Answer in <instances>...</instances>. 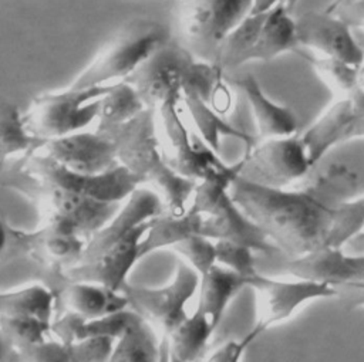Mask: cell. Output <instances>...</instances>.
Wrapping results in <instances>:
<instances>
[{"instance_id":"obj_1","label":"cell","mask_w":364,"mask_h":362,"mask_svg":"<svg viewBox=\"0 0 364 362\" xmlns=\"http://www.w3.org/2000/svg\"><path fill=\"white\" fill-rule=\"evenodd\" d=\"M229 194L287 258L326 247L344 248L364 230V197L328 207L299 189H277L235 177Z\"/></svg>"},{"instance_id":"obj_2","label":"cell","mask_w":364,"mask_h":362,"mask_svg":"<svg viewBox=\"0 0 364 362\" xmlns=\"http://www.w3.org/2000/svg\"><path fill=\"white\" fill-rule=\"evenodd\" d=\"M100 133L112 142L118 163L134 173L142 186L161 196L166 213L179 216L186 212L196 182L178 175L166 165L154 109L146 108L128 122Z\"/></svg>"},{"instance_id":"obj_3","label":"cell","mask_w":364,"mask_h":362,"mask_svg":"<svg viewBox=\"0 0 364 362\" xmlns=\"http://www.w3.org/2000/svg\"><path fill=\"white\" fill-rule=\"evenodd\" d=\"M222 78L219 67L196 58L172 37L124 81L134 87L146 108L155 111L165 101L181 99L183 94H193L210 104Z\"/></svg>"},{"instance_id":"obj_4","label":"cell","mask_w":364,"mask_h":362,"mask_svg":"<svg viewBox=\"0 0 364 362\" xmlns=\"http://www.w3.org/2000/svg\"><path fill=\"white\" fill-rule=\"evenodd\" d=\"M171 38V28L164 21L134 18L100 48L70 87L91 88L121 82Z\"/></svg>"},{"instance_id":"obj_5","label":"cell","mask_w":364,"mask_h":362,"mask_svg":"<svg viewBox=\"0 0 364 362\" xmlns=\"http://www.w3.org/2000/svg\"><path fill=\"white\" fill-rule=\"evenodd\" d=\"M181 99H168L155 109L156 132L166 165L178 175L193 182L222 180L230 183L236 177L233 165H226L199 136L185 125Z\"/></svg>"},{"instance_id":"obj_6","label":"cell","mask_w":364,"mask_h":362,"mask_svg":"<svg viewBox=\"0 0 364 362\" xmlns=\"http://www.w3.org/2000/svg\"><path fill=\"white\" fill-rule=\"evenodd\" d=\"M291 187L328 207L364 197V138H351L330 148Z\"/></svg>"},{"instance_id":"obj_7","label":"cell","mask_w":364,"mask_h":362,"mask_svg":"<svg viewBox=\"0 0 364 362\" xmlns=\"http://www.w3.org/2000/svg\"><path fill=\"white\" fill-rule=\"evenodd\" d=\"M112 85V84H111ZM111 85L50 91L36 97L23 112L27 132L37 141H47L94 126L101 97Z\"/></svg>"},{"instance_id":"obj_8","label":"cell","mask_w":364,"mask_h":362,"mask_svg":"<svg viewBox=\"0 0 364 362\" xmlns=\"http://www.w3.org/2000/svg\"><path fill=\"white\" fill-rule=\"evenodd\" d=\"M179 37L196 58L215 62L225 35L247 17L253 0H173Z\"/></svg>"},{"instance_id":"obj_9","label":"cell","mask_w":364,"mask_h":362,"mask_svg":"<svg viewBox=\"0 0 364 362\" xmlns=\"http://www.w3.org/2000/svg\"><path fill=\"white\" fill-rule=\"evenodd\" d=\"M222 180L198 182L189 209L200 216L199 234L212 241H235L270 256L276 248L262 230L235 203Z\"/></svg>"},{"instance_id":"obj_10","label":"cell","mask_w":364,"mask_h":362,"mask_svg":"<svg viewBox=\"0 0 364 362\" xmlns=\"http://www.w3.org/2000/svg\"><path fill=\"white\" fill-rule=\"evenodd\" d=\"M7 186L33 200L43 221L67 227L84 238L102 227L119 206L38 183L18 172L7 180Z\"/></svg>"},{"instance_id":"obj_11","label":"cell","mask_w":364,"mask_h":362,"mask_svg":"<svg viewBox=\"0 0 364 362\" xmlns=\"http://www.w3.org/2000/svg\"><path fill=\"white\" fill-rule=\"evenodd\" d=\"M20 159H23V162L18 168V173L28 179L104 203L121 204L136 187L142 186L141 180L119 163L104 173L84 175L65 169L36 153Z\"/></svg>"},{"instance_id":"obj_12","label":"cell","mask_w":364,"mask_h":362,"mask_svg":"<svg viewBox=\"0 0 364 362\" xmlns=\"http://www.w3.org/2000/svg\"><path fill=\"white\" fill-rule=\"evenodd\" d=\"M236 176L250 183L289 189L309 170L310 160L299 133L264 138L233 163Z\"/></svg>"},{"instance_id":"obj_13","label":"cell","mask_w":364,"mask_h":362,"mask_svg":"<svg viewBox=\"0 0 364 362\" xmlns=\"http://www.w3.org/2000/svg\"><path fill=\"white\" fill-rule=\"evenodd\" d=\"M199 285L198 273L185 263H179L172 281L161 287H144L127 283L121 292L128 308L145 319L154 329L168 335L186 315V304Z\"/></svg>"},{"instance_id":"obj_14","label":"cell","mask_w":364,"mask_h":362,"mask_svg":"<svg viewBox=\"0 0 364 362\" xmlns=\"http://www.w3.org/2000/svg\"><path fill=\"white\" fill-rule=\"evenodd\" d=\"M256 294V321L246 334L256 341L269 328L291 318L303 305L338 295V288L309 280H277L259 273L249 284Z\"/></svg>"},{"instance_id":"obj_15","label":"cell","mask_w":364,"mask_h":362,"mask_svg":"<svg viewBox=\"0 0 364 362\" xmlns=\"http://www.w3.org/2000/svg\"><path fill=\"white\" fill-rule=\"evenodd\" d=\"M149 221L101 253L60 271L55 274L57 278L60 281H88L121 291L128 283L131 270L141 260L139 244Z\"/></svg>"},{"instance_id":"obj_16","label":"cell","mask_w":364,"mask_h":362,"mask_svg":"<svg viewBox=\"0 0 364 362\" xmlns=\"http://www.w3.org/2000/svg\"><path fill=\"white\" fill-rule=\"evenodd\" d=\"M31 153L84 175L104 173L118 165L112 142L94 129L41 141Z\"/></svg>"},{"instance_id":"obj_17","label":"cell","mask_w":364,"mask_h":362,"mask_svg":"<svg viewBox=\"0 0 364 362\" xmlns=\"http://www.w3.org/2000/svg\"><path fill=\"white\" fill-rule=\"evenodd\" d=\"M299 48H313L321 55L334 57L360 65L364 50L351 34V28L327 10H306L294 17Z\"/></svg>"},{"instance_id":"obj_18","label":"cell","mask_w":364,"mask_h":362,"mask_svg":"<svg viewBox=\"0 0 364 362\" xmlns=\"http://www.w3.org/2000/svg\"><path fill=\"white\" fill-rule=\"evenodd\" d=\"M164 212V202L154 189L148 186L136 187L118 206L111 219L87 238L85 248L78 261L101 253Z\"/></svg>"},{"instance_id":"obj_19","label":"cell","mask_w":364,"mask_h":362,"mask_svg":"<svg viewBox=\"0 0 364 362\" xmlns=\"http://www.w3.org/2000/svg\"><path fill=\"white\" fill-rule=\"evenodd\" d=\"M55 295L54 315L71 312L82 319H95L128 308V301L121 291L88 281H63L53 290Z\"/></svg>"},{"instance_id":"obj_20","label":"cell","mask_w":364,"mask_h":362,"mask_svg":"<svg viewBox=\"0 0 364 362\" xmlns=\"http://www.w3.org/2000/svg\"><path fill=\"white\" fill-rule=\"evenodd\" d=\"M30 237L28 257L41 263L54 274L78 263L87 244V238L82 236L50 221H41L37 229L30 231Z\"/></svg>"},{"instance_id":"obj_21","label":"cell","mask_w":364,"mask_h":362,"mask_svg":"<svg viewBox=\"0 0 364 362\" xmlns=\"http://www.w3.org/2000/svg\"><path fill=\"white\" fill-rule=\"evenodd\" d=\"M228 81L243 94L262 138L297 133V118L294 112L284 105L273 102L252 74L246 72L228 77Z\"/></svg>"},{"instance_id":"obj_22","label":"cell","mask_w":364,"mask_h":362,"mask_svg":"<svg viewBox=\"0 0 364 362\" xmlns=\"http://www.w3.org/2000/svg\"><path fill=\"white\" fill-rule=\"evenodd\" d=\"M112 338H88L63 342L55 338L17 351L14 362H107Z\"/></svg>"},{"instance_id":"obj_23","label":"cell","mask_w":364,"mask_h":362,"mask_svg":"<svg viewBox=\"0 0 364 362\" xmlns=\"http://www.w3.org/2000/svg\"><path fill=\"white\" fill-rule=\"evenodd\" d=\"M250 281L219 264L212 265L205 274L199 275V300L196 309L203 314L216 329L229 304Z\"/></svg>"},{"instance_id":"obj_24","label":"cell","mask_w":364,"mask_h":362,"mask_svg":"<svg viewBox=\"0 0 364 362\" xmlns=\"http://www.w3.org/2000/svg\"><path fill=\"white\" fill-rule=\"evenodd\" d=\"M358 118L348 97H340L333 102L301 135L310 165L324 152L343 141L348 125Z\"/></svg>"},{"instance_id":"obj_25","label":"cell","mask_w":364,"mask_h":362,"mask_svg":"<svg viewBox=\"0 0 364 362\" xmlns=\"http://www.w3.org/2000/svg\"><path fill=\"white\" fill-rule=\"evenodd\" d=\"M299 48L294 17L282 4H276L266 11L262 30L245 55L243 64L252 61H270L280 54L294 53Z\"/></svg>"},{"instance_id":"obj_26","label":"cell","mask_w":364,"mask_h":362,"mask_svg":"<svg viewBox=\"0 0 364 362\" xmlns=\"http://www.w3.org/2000/svg\"><path fill=\"white\" fill-rule=\"evenodd\" d=\"M181 102L185 104L202 141L216 153L220 149V138L223 136H230L240 141L246 148L245 152L253 148V145L256 143L252 135L229 124L210 106L209 102L203 101L202 98L193 94H183L181 97Z\"/></svg>"},{"instance_id":"obj_27","label":"cell","mask_w":364,"mask_h":362,"mask_svg":"<svg viewBox=\"0 0 364 362\" xmlns=\"http://www.w3.org/2000/svg\"><path fill=\"white\" fill-rule=\"evenodd\" d=\"M199 229L200 216L189 207L179 216L164 212L149 221L139 244V256L144 258L154 251L172 248L182 240L199 234Z\"/></svg>"},{"instance_id":"obj_28","label":"cell","mask_w":364,"mask_h":362,"mask_svg":"<svg viewBox=\"0 0 364 362\" xmlns=\"http://www.w3.org/2000/svg\"><path fill=\"white\" fill-rule=\"evenodd\" d=\"M311 271L317 281L336 288H364V254H347L343 248L326 247L313 257Z\"/></svg>"},{"instance_id":"obj_29","label":"cell","mask_w":364,"mask_h":362,"mask_svg":"<svg viewBox=\"0 0 364 362\" xmlns=\"http://www.w3.org/2000/svg\"><path fill=\"white\" fill-rule=\"evenodd\" d=\"M107 362H161V341L154 328L135 314L125 331L114 339Z\"/></svg>"},{"instance_id":"obj_30","label":"cell","mask_w":364,"mask_h":362,"mask_svg":"<svg viewBox=\"0 0 364 362\" xmlns=\"http://www.w3.org/2000/svg\"><path fill=\"white\" fill-rule=\"evenodd\" d=\"M213 331L209 319L195 309L165 335L171 356L181 362H199Z\"/></svg>"},{"instance_id":"obj_31","label":"cell","mask_w":364,"mask_h":362,"mask_svg":"<svg viewBox=\"0 0 364 362\" xmlns=\"http://www.w3.org/2000/svg\"><path fill=\"white\" fill-rule=\"evenodd\" d=\"M144 109L146 106L131 84L127 81L112 84L100 99L98 115L92 129L98 132L111 129L135 118Z\"/></svg>"},{"instance_id":"obj_32","label":"cell","mask_w":364,"mask_h":362,"mask_svg":"<svg viewBox=\"0 0 364 362\" xmlns=\"http://www.w3.org/2000/svg\"><path fill=\"white\" fill-rule=\"evenodd\" d=\"M54 305L53 288L41 283L0 292V315H34L53 321Z\"/></svg>"},{"instance_id":"obj_33","label":"cell","mask_w":364,"mask_h":362,"mask_svg":"<svg viewBox=\"0 0 364 362\" xmlns=\"http://www.w3.org/2000/svg\"><path fill=\"white\" fill-rule=\"evenodd\" d=\"M264 17L266 11L249 14L237 26H235L220 41L213 64L219 67L223 74L229 70L243 65L245 55L253 47L262 30Z\"/></svg>"},{"instance_id":"obj_34","label":"cell","mask_w":364,"mask_h":362,"mask_svg":"<svg viewBox=\"0 0 364 362\" xmlns=\"http://www.w3.org/2000/svg\"><path fill=\"white\" fill-rule=\"evenodd\" d=\"M40 142L27 132L18 106L0 95V163L27 156Z\"/></svg>"},{"instance_id":"obj_35","label":"cell","mask_w":364,"mask_h":362,"mask_svg":"<svg viewBox=\"0 0 364 362\" xmlns=\"http://www.w3.org/2000/svg\"><path fill=\"white\" fill-rule=\"evenodd\" d=\"M0 331L16 351H21L51 338V321L34 315H0Z\"/></svg>"},{"instance_id":"obj_36","label":"cell","mask_w":364,"mask_h":362,"mask_svg":"<svg viewBox=\"0 0 364 362\" xmlns=\"http://www.w3.org/2000/svg\"><path fill=\"white\" fill-rule=\"evenodd\" d=\"M300 58L311 65V68L321 77V79L340 94L348 95L357 87L358 65H353L343 60L327 55H311L310 53L297 48L294 51Z\"/></svg>"},{"instance_id":"obj_37","label":"cell","mask_w":364,"mask_h":362,"mask_svg":"<svg viewBox=\"0 0 364 362\" xmlns=\"http://www.w3.org/2000/svg\"><path fill=\"white\" fill-rule=\"evenodd\" d=\"M216 264L252 281L260 271L257 270L255 250L235 241H215Z\"/></svg>"},{"instance_id":"obj_38","label":"cell","mask_w":364,"mask_h":362,"mask_svg":"<svg viewBox=\"0 0 364 362\" xmlns=\"http://www.w3.org/2000/svg\"><path fill=\"white\" fill-rule=\"evenodd\" d=\"M172 250L181 254L188 265L198 273V275L205 274L212 265L216 264L215 241L200 234H193L182 240L173 246Z\"/></svg>"},{"instance_id":"obj_39","label":"cell","mask_w":364,"mask_h":362,"mask_svg":"<svg viewBox=\"0 0 364 362\" xmlns=\"http://www.w3.org/2000/svg\"><path fill=\"white\" fill-rule=\"evenodd\" d=\"M30 246V231L13 227L0 216V264L10 263L20 257H28Z\"/></svg>"},{"instance_id":"obj_40","label":"cell","mask_w":364,"mask_h":362,"mask_svg":"<svg viewBox=\"0 0 364 362\" xmlns=\"http://www.w3.org/2000/svg\"><path fill=\"white\" fill-rule=\"evenodd\" d=\"M327 11L350 28H364V0H333L327 7Z\"/></svg>"},{"instance_id":"obj_41","label":"cell","mask_w":364,"mask_h":362,"mask_svg":"<svg viewBox=\"0 0 364 362\" xmlns=\"http://www.w3.org/2000/svg\"><path fill=\"white\" fill-rule=\"evenodd\" d=\"M250 345L252 341L247 335H245L242 339H229L215 349L208 358L199 362H240Z\"/></svg>"},{"instance_id":"obj_42","label":"cell","mask_w":364,"mask_h":362,"mask_svg":"<svg viewBox=\"0 0 364 362\" xmlns=\"http://www.w3.org/2000/svg\"><path fill=\"white\" fill-rule=\"evenodd\" d=\"M351 138H364V115L355 118L348 125V128L346 129L343 141H347V139H351Z\"/></svg>"},{"instance_id":"obj_43","label":"cell","mask_w":364,"mask_h":362,"mask_svg":"<svg viewBox=\"0 0 364 362\" xmlns=\"http://www.w3.org/2000/svg\"><path fill=\"white\" fill-rule=\"evenodd\" d=\"M17 351L7 342L0 331V362H14Z\"/></svg>"},{"instance_id":"obj_44","label":"cell","mask_w":364,"mask_h":362,"mask_svg":"<svg viewBox=\"0 0 364 362\" xmlns=\"http://www.w3.org/2000/svg\"><path fill=\"white\" fill-rule=\"evenodd\" d=\"M280 0H253V7L250 14H256V13H263L270 10L272 7H274L276 4H279Z\"/></svg>"},{"instance_id":"obj_45","label":"cell","mask_w":364,"mask_h":362,"mask_svg":"<svg viewBox=\"0 0 364 362\" xmlns=\"http://www.w3.org/2000/svg\"><path fill=\"white\" fill-rule=\"evenodd\" d=\"M357 87L364 89V60L358 65V77H357Z\"/></svg>"},{"instance_id":"obj_46","label":"cell","mask_w":364,"mask_h":362,"mask_svg":"<svg viewBox=\"0 0 364 362\" xmlns=\"http://www.w3.org/2000/svg\"><path fill=\"white\" fill-rule=\"evenodd\" d=\"M297 1H299V0H280V1H279V4H282V6H283L289 13H291V11H293V9L296 7Z\"/></svg>"},{"instance_id":"obj_47","label":"cell","mask_w":364,"mask_h":362,"mask_svg":"<svg viewBox=\"0 0 364 362\" xmlns=\"http://www.w3.org/2000/svg\"><path fill=\"white\" fill-rule=\"evenodd\" d=\"M171 353V352H169ZM169 362H181V361H178L176 358H173V356H169Z\"/></svg>"},{"instance_id":"obj_48","label":"cell","mask_w":364,"mask_h":362,"mask_svg":"<svg viewBox=\"0 0 364 362\" xmlns=\"http://www.w3.org/2000/svg\"><path fill=\"white\" fill-rule=\"evenodd\" d=\"M361 234H363V236H364V230H363V233H361Z\"/></svg>"}]
</instances>
